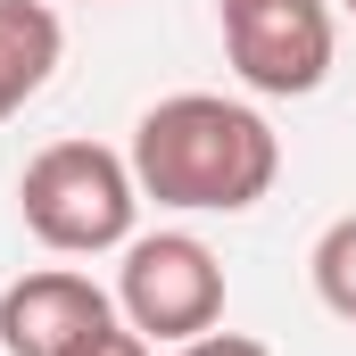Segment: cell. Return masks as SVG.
Listing matches in <instances>:
<instances>
[{
    "label": "cell",
    "instance_id": "8",
    "mask_svg": "<svg viewBox=\"0 0 356 356\" xmlns=\"http://www.w3.org/2000/svg\"><path fill=\"white\" fill-rule=\"evenodd\" d=\"M67 356H149V340H141L133 323H99V332H91V340H75Z\"/></svg>",
    "mask_w": 356,
    "mask_h": 356
},
{
    "label": "cell",
    "instance_id": "6",
    "mask_svg": "<svg viewBox=\"0 0 356 356\" xmlns=\"http://www.w3.org/2000/svg\"><path fill=\"white\" fill-rule=\"evenodd\" d=\"M58 50H67V25L50 0H0V124L58 75Z\"/></svg>",
    "mask_w": 356,
    "mask_h": 356
},
{
    "label": "cell",
    "instance_id": "9",
    "mask_svg": "<svg viewBox=\"0 0 356 356\" xmlns=\"http://www.w3.org/2000/svg\"><path fill=\"white\" fill-rule=\"evenodd\" d=\"M182 356H273V348L249 332H199V340H182Z\"/></svg>",
    "mask_w": 356,
    "mask_h": 356
},
{
    "label": "cell",
    "instance_id": "1",
    "mask_svg": "<svg viewBox=\"0 0 356 356\" xmlns=\"http://www.w3.org/2000/svg\"><path fill=\"white\" fill-rule=\"evenodd\" d=\"M282 175V141L249 99L175 91L133 124V182L141 199L182 216H249Z\"/></svg>",
    "mask_w": 356,
    "mask_h": 356
},
{
    "label": "cell",
    "instance_id": "3",
    "mask_svg": "<svg viewBox=\"0 0 356 356\" xmlns=\"http://www.w3.org/2000/svg\"><path fill=\"white\" fill-rule=\"evenodd\" d=\"M116 307L141 340H199L216 332L224 315V266L199 232H141L124 241V266H116Z\"/></svg>",
    "mask_w": 356,
    "mask_h": 356
},
{
    "label": "cell",
    "instance_id": "2",
    "mask_svg": "<svg viewBox=\"0 0 356 356\" xmlns=\"http://www.w3.org/2000/svg\"><path fill=\"white\" fill-rule=\"evenodd\" d=\"M17 207H25V232L58 257H99V249H124L133 241V216H141V182L133 158L99 149V141H50L25 175H17Z\"/></svg>",
    "mask_w": 356,
    "mask_h": 356
},
{
    "label": "cell",
    "instance_id": "7",
    "mask_svg": "<svg viewBox=\"0 0 356 356\" xmlns=\"http://www.w3.org/2000/svg\"><path fill=\"white\" fill-rule=\"evenodd\" d=\"M307 273H315V298H323L340 323H356V216L323 224V241H315Z\"/></svg>",
    "mask_w": 356,
    "mask_h": 356
},
{
    "label": "cell",
    "instance_id": "4",
    "mask_svg": "<svg viewBox=\"0 0 356 356\" xmlns=\"http://www.w3.org/2000/svg\"><path fill=\"white\" fill-rule=\"evenodd\" d=\"M232 75L266 99H307L332 75V0H216Z\"/></svg>",
    "mask_w": 356,
    "mask_h": 356
},
{
    "label": "cell",
    "instance_id": "5",
    "mask_svg": "<svg viewBox=\"0 0 356 356\" xmlns=\"http://www.w3.org/2000/svg\"><path fill=\"white\" fill-rule=\"evenodd\" d=\"M99 323H116V298L91 273H25L0 290V348L8 356H67L75 340H91Z\"/></svg>",
    "mask_w": 356,
    "mask_h": 356
},
{
    "label": "cell",
    "instance_id": "10",
    "mask_svg": "<svg viewBox=\"0 0 356 356\" xmlns=\"http://www.w3.org/2000/svg\"><path fill=\"white\" fill-rule=\"evenodd\" d=\"M340 8H348V17H356V0H340Z\"/></svg>",
    "mask_w": 356,
    "mask_h": 356
}]
</instances>
